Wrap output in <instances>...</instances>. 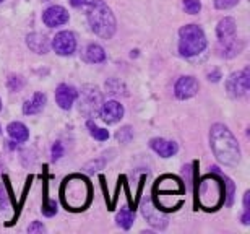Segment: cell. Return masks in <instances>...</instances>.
I'll list each match as a JSON object with an SVG mask.
<instances>
[{"label":"cell","mask_w":250,"mask_h":234,"mask_svg":"<svg viewBox=\"0 0 250 234\" xmlns=\"http://www.w3.org/2000/svg\"><path fill=\"white\" fill-rule=\"evenodd\" d=\"M226 88H228L229 94L234 98L246 96L249 91V68L246 67L242 72L232 73V75L228 78Z\"/></svg>","instance_id":"cell-7"},{"label":"cell","mask_w":250,"mask_h":234,"mask_svg":"<svg viewBox=\"0 0 250 234\" xmlns=\"http://www.w3.org/2000/svg\"><path fill=\"white\" fill-rule=\"evenodd\" d=\"M26 44H28V47L36 54L49 52V39L44 36V34H39V33L29 34L26 38Z\"/></svg>","instance_id":"cell-16"},{"label":"cell","mask_w":250,"mask_h":234,"mask_svg":"<svg viewBox=\"0 0 250 234\" xmlns=\"http://www.w3.org/2000/svg\"><path fill=\"white\" fill-rule=\"evenodd\" d=\"M132 137H133V130H132V127H122L121 130H119L116 133V138L121 143H128L130 140H132Z\"/></svg>","instance_id":"cell-24"},{"label":"cell","mask_w":250,"mask_h":234,"mask_svg":"<svg viewBox=\"0 0 250 234\" xmlns=\"http://www.w3.org/2000/svg\"><path fill=\"white\" fill-rule=\"evenodd\" d=\"M70 3H72L73 7H82V5L86 3V0H70Z\"/></svg>","instance_id":"cell-32"},{"label":"cell","mask_w":250,"mask_h":234,"mask_svg":"<svg viewBox=\"0 0 250 234\" xmlns=\"http://www.w3.org/2000/svg\"><path fill=\"white\" fill-rule=\"evenodd\" d=\"M46 101H47V98L44 93H34V96L23 104V112L26 114V116H33V114L41 112L42 107L46 106Z\"/></svg>","instance_id":"cell-15"},{"label":"cell","mask_w":250,"mask_h":234,"mask_svg":"<svg viewBox=\"0 0 250 234\" xmlns=\"http://www.w3.org/2000/svg\"><path fill=\"white\" fill-rule=\"evenodd\" d=\"M214 169L218 171V168H214ZM219 174H221V172H219ZM221 176H223V181H224V187L228 189L226 195H224V197H226V198H224V203H226V205L229 207V205H232V200H234V182L228 176H224V174H221Z\"/></svg>","instance_id":"cell-22"},{"label":"cell","mask_w":250,"mask_h":234,"mask_svg":"<svg viewBox=\"0 0 250 234\" xmlns=\"http://www.w3.org/2000/svg\"><path fill=\"white\" fill-rule=\"evenodd\" d=\"M0 109H2V101H0Z\"/></svg>","instance_id":"cell-33"},{"label":"cell","mask_w":250,"mask_h":234,"mask_svg":"<svg viewBox=\"0 0 250 234\" xmlns=\"http://www.w3.org/2000/svg\"><path fill=\"white\" fill-rule=\"evenodd\" d=\"M91 31L103 39H111L116 33V17L103 0H91L86 10Z\"/></svg>","instance_id":"cell-2"},{"label":"cell","mask_w":250,"mask_h":234,"mask_svg":"<svg viewBox=\"0 0 250 234\" xmlns=\"http://www.w3.org/2000/svg\"><path fill=\"white\" fill-rule=\"evenodd\" d=\"M52 47L59 56H72L77 49V39H75V34L70 31H61L56 34L52 41Z\"/></svg>","instance_id":"cell-8"},{"label":"cell","mask_w":250,"mask_h":234,"mask_svg":"<svg viewBox=\"0 0 250 234\" xmlns=\"http://www.w3.org/2000/svg\"><path fill=\"white\" fill-rule=\"evenodd\" d=\"M237 3H239V0H214V7L218 10L232 8V7H236Z\"/></svg>","instance_id":"cell-28"},{"label":"cell","mask_w":250,"mask_h":234,"mask_svg":"<svg viewBox=\"0 0 250 234\" xmlns=\"http://www.w3.org/2000/svg\"><path fill=\"white\" fill-rule=\"evenodd\" d=\"M116 220H117V225L121 226L122 230H130L135 221V212L128 210V208H121Z\"/></svg>","instance_id":"cell-21"},{"label":"cell","mask_w":250,"mask_h":234,"mask_svg":"<svg viewBox=\"0 0 250 234\" xmlns=\"http://www.w3.org/2000/svg\"><path fill=\"white\" fill-rule=\"evenodd\" d=\"M103 121L106 124H116L122 119L124 116V106L117 101H107L103 103L101 109H99Z\"/></svg>","instance_id":"cell-10"},{"label":"cell","mask_w":250,"mask_h":234,"mask_svg":"<svg viewBox=\"0 0 250 234\" xmlns=\"http://www.w3.org/2000/svg\"><path fill=\"white\" fill-rule=\"evenodd\" d=\"M0 2H3V0H0Z\"/></svg>","instance_id":"cell-34"},{"label":"cell","mask_w":250,"mask_h":234,"mask_svg":"<svg viewBox=\"0 0 250 234\" xmlns=\"http://www.w3.org/2000/svg\"><path fill=\"white\" fill-rule=\"evenodd\" d=\"M0 130H2V128H0Z\"/></svg>","instance_id":"cell-36"},{"label":"cell","mask_w":250,"mask_h":234,"mask_svg":"<svg viewBox=\"0 0 250 234\" xmlns=\"http://www.w3.org/2000/svg\"><path fill=\"white\" fill-rule=\"evenodd\" d=\"M213 171L218 172L214 168ZM195 193H197V203H200L202 208H205V210H218L224 203V195H226L223 176L221 179L216 176L203 177L200 186L197 184V187H195Z\"/></svg>","instance_id":"cell-3"},{"label":"cell","mask_w":250,"mask_h":234,"mask_svg":"<svg viewBox=\"0 0 250 234\" xmlns=\"http://www.w3.org/2000/svg\"><path fill=\"white\" fill-rule=\"evenodd\" d=\"M219 43L223 44V56L224 57H234L242 51V43L239 41L236 36L231 39H226V41H219Z\"/></svg>","instance_id":"cell-20"},{"label":"cell","mask_w":250,"mask_h":234,"mask_svg":"<svg viewBox=\"0 0 250 234\" xmlns=\"http://www.w3.org/2000/svg\"><path fill=\"white\" fill-rule=\"evenodd\" d=\"M28 233H46V226L39 221H33V225L28 226Z\"/></svg>","instance_id":"cell-30"},{"label":"cell","mask_w":250,"mask_h":234,"mask_svg":"<svg viewBox=\"0 0 250 234\" xmlns=\"http://www.w3.org/2000/svg\"><path fill=\"white\" fill-rule=\"evenodd\" d=\"M142 212H143V216L146 218V221L151 226H154L156 230H166L167 220L151 205V202H145L142 207Z\"/></svg>","instance_id":"cell-13"},{"label":"cell","mask_w":250,"mask_h":234,"mask_svg":"<svg viewBox=\"0 0 250 234\" xmlns=\"http://www.w3.org/2000/svg\"><path fill=\"white\" fill-rule=\"evenodd\" d=\"M62 197L67 207L73 210H84L91 200V187L86 179L72 176L70 179H65L62 186Z\"/></svg>","instance_id":"cell-4"},{"label":"cell","mask_w":250,"mask_h":234,"mask_svg":"<svg viewBox=\"0 0 250 234\" xmlns=\"http://www.w3.org/2000/svg\"><path fill=\"white\" fill-rule=\"evenodd\" d=\"M176 96L179 99H188L197 94L198 91V82L193 77H182L179 78V82L176 83Z\"/></svg>","instance_id":"cell-11"},{"label":"cell","mask_w":250,"mask_h":234,"mask_svg":"<svg viewBox=\"0 0 250 234\" xmlns=\"http://www.w3.org/2000/svg\"><path fill=\"white\" fill-rule=\"evenodd\" d=\"M88 128H89L91 137H94L99 142H104V140H107V138H109V132L106 130V128H101V127L94 126L91 121H88Z\"/></svg>","instance_id":"cell-23"},{"label":"cell","mask_w":250,"mask_h":234,"mask_svg":"<svg viewBox=\"0 0 250 234\" xmlns=\"http://www.w3.org/2000/svg\"><path fill=\"white\" fill-rule=\"evenodd\" d=\"M249 200H250V192L247 191L244 193V215H242V223L249 225L250 223V208H249Z\"/></svg>","instance_id":"cell-27"},{"label":"cell","mask_w":250,"mask_h":234,"mask_svg":"<svg viewBox=\"0 0 250 234\" xmlns=\"http://www.w3.org/2000/svg\"><path fill=\"white\" fill-rule=\"evenodd\" d=\"M78 109L83 116L86 117H94L99 114V109L103 106V94L99 91L98 86L93 85H86L80 91V101H78Z\"/></svg>","instance_id":"cell-6"},{"label":"cell","mask_w":250,"mask_h":234,"mask_svg":"<svg viewBox=\"0 0 250 234\" xmlns=\"http://www.w3.org/2000/svg\"><path fill=\"white\" fill-rule=\"evenodd\" d=\"M84 61L89 64H99L106 61V52L104 49L99 46V44H91V46L86 47L84 51Z\"/></svg>","instance_id":"cell-19"},{"label":"cell","mask_w":250,"mask_h":234,"mask_svg":"<svg viewBox=\"0 0 250 234\" xmlns=\"http://www.w3.org/2000/svg\"><path fill=\"white\" fill-rule=\"evenodd\" d=\"M219 78H221V73H219L218 70H214L213 73H209V75H208V80H209V82H218Z\"/></svg>","instance_id":"cell-31"},{"label":"cell","mask_w":250,"mask_h":234,"mask_svg":"<svg viewBox=\"0 0 250 234\" xmlns=\"http://www.w3.org/2000/svg\"><path fill=\"white\" fill-rule=\"evenodd\" d=\"M7 132H8V135H10V138H12V140L20 142V143L26 142L28 138H29L28 128L21 122H12V124H8Z\"/></svg>","instance_id":"cell-18"},{"label":"cell","mask_w":250,"mask_h":234,"mask_svg":"<svg viewBox=\"0 0 250 234\" xmlns=\"http://www.w3.org/2000/svg\"><path fill=\"white\" fill-rule=\"evenodd\" d=\"M77 98H78V91L73 86H70V85L62 83L56 91V101L62 109H65V111L73 106Z\"/></svg>","instance_id":"cell-12"},{"label":"cell","mask_w":250,"mask_h":234,"mask_svg":"<svg viewBox=\"0 0 250 234\" xmlns=\"http://www.w3.org/2000/svg\"><path fill=\"white\" fill-rule=\"evenodd\" d=\"M42 213L46 216H54L57 213V203L54 200H49V198H46V202L42 203Z\"/></svg>","instance_id":"cell-26"},{"label":"cell","mask_w":250,"mask_h":234,"mask_svg":"<svg viewBox=\"0 0 250 234\" xmlns=\"http://www.w3.org/2000/svg\"><path fill=\"white\" fill-rule=\"evenodd\" d=\"M179 52L182 57H193L207 47V36L197 24H187L179 31Z\"/></svg>","instance_id":"cell-5"},{"label":"cell","mask_w":250,"mask_h":234,"mask_svg":"<svg viewBox=\"0 0 250 234\" xmlns=\"http://www.w3.org/2000/svg\"><path fill=\"white\" fill-rule=\"evenodd\" d=\"M44 2H47V0H44Z\"/></svg>","instance_id":"cell-35"},{"label":"cell","mask_w":250,"mask_h":234,"mask_svg":"<svg viewBox=\"0 0 250 234\" xmlns=\"http://www.w3.org/2000/svg\"><path fill=\"white\" fill-rule=\"evenodd\" d=\"M42 21L49 28L62 26V24L68 21V12L61 5H54V7H49L42 13Z\"/></svg>","instance_id":"cell-9"},{"label":"cell","mask_w":250,"mask_h":234,"mask_svg":"<svg viewBox=\"0 0 250 234\" xmlns=\"http://www.w3.org/2000/svg\"><path fill=\"white\" fill-rule=\"evenodd\" d=\"M63 156V147L61 142H56L52 147V159L56 161V159H61Z\"/></svg>","instance_id":"cell-29"},{"label":"cell","mask_w":250,"mask_h":234,"mask_svg":"<svg viewBox=\"0 0 250 234\" xmlns=\"http://www.w3.org/2000/svg\"><path fill=\"white\" fill-rule=\"evenodd\" d=\"M216 34H218L219 41H226V39H231L236 36V21H234V18L231 17L223 18L216 26Z\"/></svg>","instance_id":"cell-17"},{"label":"cell","mask_w":250,"mask_h":234,"mask_svg":"<svg viewBox=\"0 0 250 234\" xmlns=\"http://www.w3.org/2000/svg\"><path fill=\"white\" fill-rule=\"evenodd\" d=\"M149 147H151L153 150L163 158H171V156L176 155L177 150H179L176 142L164 140V138H153V140L149 142Z\"/></svg>","instance_id":"cell-14"},{"label":"cell","mask_w":250,"mask_h":234,"mask_svg":"<svg viewBox=\"0 0 250 234\" xmlns=\"http://www.w3.org/2000/svg\"><path fill=\"white\" fill-rule=\"evenodd\" d=\"M184 8L187 13L195 15L202 10V3H200V0H184Z\"/></svg>","instance_id":"cell-25"},{"label":"cell","mask_w":250,"mask_h":234,"mask_svg":"<svg viewBox=\"0 0 250 234\" xmlns=\"http://www.w3.org/2000/svg\"><path fill=\"white\" fill-rule=\"evenodd\" d=\"M209 145H211L214 156L223 164L236 166L241 161V148H239L236 137L223 124H214L211 127V130H209Z\"/></svg>","instance_id":"cell-1"}]
</instances>
